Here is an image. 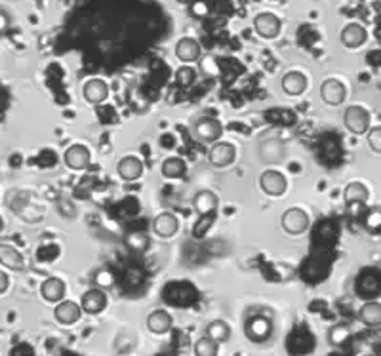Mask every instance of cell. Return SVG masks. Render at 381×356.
Listing matches in <instances>:
<instances>
[{
    "label": "cell",
    "mask_w": 381,
    "mask_h": 356,
    "mask_svg": "<svg viewBox=\"0 0 381 356\" xmlns=\"http://www.w3.org/2000/svg\"><path fill=\"white\" fill-rule=\"evenodd\" d=\"M343 122H345V128H347L351 134L355 136H366L368 130H370V112L360 107V105H351L345 109L343 112Z\"/></svg>",
    "instance_id": "1"
},
{
    "label": "cell",
    "mask_w": 381,
    "mask_h": 356,
    "mask_svg": "<svg viewBox=\"0 0 381 356\" xmlns=\"http://www.w3.org/2000/svg\"><path fill=\"white\" fill-rule=\"evenodd\" d=\"M280 223H282V229L288 235H303L305 230L309 229V215L301 208H290L282 213Z\"/></svg>",
    "instance_id": "2"
},
{
    "label": "cell",
    "mask_w": 381,
    "mask_h": 356,
    "mask_svg": "<svg viewBox=\"0 0 381 356\" xmlns=\"http://www.w3.org/2000/svg\"><path fill=\"white\" fill-rule=\"evenodd\" d=\"M259 187L267 196L279 198L286 193L288 181L284 178V174H280L279 170H265L259 178Z\"/></svg>",
    "instance_id": "3"
},
{
    "label": "cell",
    "mask_w": 381,
    "mask_h": 356,
    "mask_svg": "<svg viewBox=\"0 0 381 356\" xmlns=\"http://www.w3.org/2000/svg\"><path fill=\"white\" fill-rule=\"evenodd\" d=\"M210 164L216 168H227L237 158V147L229 141H216L210 149Z\"/></svg>",
    "instance_id": "4"
},
{
    "label": "cell",
    "mask_w": 381,
    "mask_h": 356,
    "mask_svg": "<svg viewBox=\"0 0 381 356\" xmlns=\"http://www.w3.org/2000/svg\"><path fill=\"white\" fill-rule=\"evenodd\" d=\"M254 29L262 38L271 40V38H277L280 34L282 23H280L279 17L271 14V12H262V14H257L254 17Z\"/></svg>",
    "instance_id": "5"
},
{
    "label": "cell",
    "mask_w": 381,
    "mask_h": 356,
    "mask_svg": "<svg viewBox=\"0 0 381 356\" xmlns=\"http://www.w3.org/2000/svg\"><path fill=\"white\" fill-rule=\"evenodd\" d=\"M321 97L326 105L338 107V105H341V103L345 102V97H347V88H345V84H343L341 80H338V78H328V80H324L321 86Z\"/></svg>",
    "instance_id": "6"
},
{
    "label": "cell",
    "mask_w": 381,
    "mask_h": 356,
    "mask_svg": "<svg viewBox=\"0 0 381 356\" xmlns=\"http://www.w3.org/2000/svg\"><path fill=\"white\" fill-rule=\"evenodd\" d=\"M244 331H246V337H248L250 341H254V343H263V341H267L269 337H271L273 324L267 316H254V318H250V320L246 322Z\"/></svg>",
    "instance_id": "7"
},
{
    "label": "cell",
    "mask_w": 381,
    "mask_h": 356,
    "mask_svg": "<svg viewBox=\"0 0 381 356\" xmlns=\"http://www.w3.org/2000/svg\"><path fill=\"white\" fill-rule=\"evenodd\" d=\"M90 161H92V154H90V149L84 147V145H73V147H69L67 151H65V154H63L65 166L75 171L86 170V168L90 166Z\"/></svg>",
    "instance_id": "8"
},
{
    "label": "cell",
    "mask_w": 381,
    "mask_h": 356,
    "mask_svg": "<svg viewBox=\"0 0 381 356\" xmlns=\"http://www.w3.org/2000/svg\"><path fill=\"white\" fill-rule=\"evenodd\" d=\"M339 40L349 50H356V48H360V46L366 44V40H368V31L360 23H349L339 33Z\"/></svg>",
    "instance_id": "9"
},
{
    "label": "cell",
    "mask_w": 381,
    "mask_h": 356,
    "mask_svg": "<svg viewBox=\"0 0 381 356\" xmlns=\"http://www.w3.org/2000/svg\"><path fill=\"white\" fill-rule=\"evenodd\" d=\"M179 230V219L178 215L170 212L159 213L152 219V233L161 238H172L174 235H178Z\"/></svg>",
    "instance_id": "10"
},
{
    "label": "cell",
    "mask_w": 381,
    "mask_h": 356,
    "mask_svg": "<svg viewBox=\"0 0 381 356\" xmlns=\"http://www.w3.org/2000/svg\"><path fill=\"white\" fill-rule=\"evenodd\" d=\"M223 134V124L218 119H203L195 126V136L203 143H216Z\"/></svg>",
    "instance_id": "11"
},
{
    "label": "cell",
    "mask_w": 381,
    "mask_h": 356,
    "mask_svg": "<svg viewBox=\"0 0 381 356\" xmlns=\"http://www.w3.org/2000/svg\"><path fill=\"white\" fill-rule=\"evenodd\" d=\"M80 307L86 314H100L107 307V296L102 288H92L82 294L80 297Z\"/></svg>",
    "instance_id": "12"
},
{
    "label": "cell",
    "mask_w": 381,
    "mask_h": 356,
    "mask_svg": "<svg viewBox=\"0 0 381 356\" xmlns=\"http://www.w3.org/2000/svg\"><path fill=\"white\" fill-rule=\"evenodd\" d=\"M82 307L75 303V301H60L56 309H54V316H56V320L63 326H73L80 320V316H82Z\"/></svg>",
    "instance_id": "13"
},
{
    "label": "cell",
    "mask_w": 381,
    "mask_h": 356,
    "mask_svg": "<svg viewBox=\"0 0 381 356\" xmlns=\"http://www.w3.org/2000/svg\"><path fill=\"white\" fill-rule=\"evenodd\" d=\"M176 56L183 63H196V61L200 60V56H203V48H200V44L196 43L195 38L183 36L176 44Z\"/></svg>",
    "instance_id": "14"
},
{
    "label": "cell",
    "mask_w": 381,
    "mask_h": 356,
    "mask_svg": "<svg viewBox=\"0 0 381 356\" xmlns=\"http://www.w3.org/2000/svg\"><path fill=\"white\" fill-rule=\"evenodd\" d=\"M82 95H84V99L88 103L100 105V103H103L109 97V86L102 78H92L82 88Z\"/></svg>",
    "instance_id": "15"
},
{
    "label": "cell",
    "mask_w": 381,
    "mask_h": 356,
    "mask_svg": "<svg viewBox=\"0 0 381 356\" xmlns=\"http://www.w3.org/2000/svg\"><path fill=\"white\" fill-rule=\"evenodd\" d=\"M65 292H67V286H65V282L61 278H58V276L46 278L43 282V286H41V296H43L44 301H48V303H60V301H63Z\"/></svg>",
    "instance_id": "16"
},
{
    "label": "cell",
    "mask_w": 381,
    "mask_h": 356,
    "mask_svg": "<svg viewBox=\"0 0 381 356\" xmlns=\"http://www.w3.org/2000/svg\"><path fill=\"white\" fill-rule=\"evenodd\" d=\"M117 171H119V176L124 179V181H130V183H132V181H137V179L143 176V162H141V158L130 154V156H124V158L119 162Z\"/></svg>",
    "instance_id": "17"
},
{
    "label": "cell",
    "mask_w": 381,
    "mask_h": 356,
    "mask_svg": "<svg viewBox=\"0 0 381 356\" xmlns=\"http://www.w3.org/2000/svg\"><path fill=\"white\" fill-rule=\"evenodd\" d=\"M172 326H174V318H172V314L168 311H164V309H157V311H152L149 316H147V328L149 331L152 333H157V335H164V333H168L172 330Z\"/></svg>",
    "instance_id": "18"
},
{
    "label": "cell",
    "mask_w": 381,
    "mask_h": 356,
    "mask_svg": "<svg viewBox=\"0 0 381 356\" xmlns=\"http://www.w3.org/2000/svg\"><path fill=\"white\" fill-rule=\"evenodd\" d=\"M0 265L12 269V271H23L25 269V259L19 254V250L12 244H0Z\"/></svg>",
    "instance_id": "19"
},
{
    "label": "cell",
    "mask_w": 381,
    "mask_h": 356,
    "mask_svg": "<svg viewBox=\"0 0 381 356\" xmlns=\"http://www.w3.org/2000/svg\"><path fill=\"white\" fill-rule=\"evenodd\" d=\"M218 204H220V198L216 196V193L212 191H200L196 193V196L193 198V206H195L196 213L204 217V215H212L216 210H218Z\"/></svg>",
    "instance_id": "20"
},
{
    "label": "cell",
    "mask_w": 381,
    "mask_h": 356,
    "mask_svg": "<svg viewBox=\"0 0 381 356\" xmlns=\"http://www.w3.org/2000/svg\"><path fill=\"white\" fill-rule=\"evenodd\" d=\"M343 198H345V204H347V206H365V204L368 202V198H370V191H368V187H366L365 183L353 181V183H349V185L345 187Z\"/></svg>",
    "instance_id": "21"
},
{
    "label": "cell",
    "mask_w": 381,
    "mask_h": 356,
    "mask_svg": "<svg viewBox=\"0 0 381 356\" xmlns=\"http://www.w3.org/2000/svg\"><path fill=\"white\" fill-rule=\"evenodd\" d=\"M307 77H305L303 73H299V71H290L286 73L284 77H282V90L288 93V95H301V93L307 90Z\"/></svg>",
    "instance_id": "22"
},
{
    "label": "cell",
    "mask_w": 381,
    "mask_h": 356,
    "mask_svg": "<svg viewBox=\"0 0 381 356\" xmlns=\"http://www.w3.org/2000/svg\"><path fill=\"white\" fill-rule=\"evenodd\" d=\"M360 322L368 328H380L381 326V303L380 301H368L358 311Z\"/></svg>",
    "instance_id": "23"
},
{
    "label": "cell",
    "mask_w": 381,
    "mask_h": 356,
    "mask_svg": "<svg viewBox=\"0 0 381 356\" xmlns=\"http://www.w3.org/2000/svg\"><path fill=\"white\" fill-rule=\"evenodd\" d=\"M162 176L166 179H179L185 176L187 171V164L183 158L179 156H168L166 161L162 162Z\"/></svg>",
    "instance_id": "24"
},
{
    "label": "cell",
    "mask_w": 381,
    "mask_h": 356,
    "mask_svg": "<svg viewBox=\"0 0 381 356\" xmlns=\"http://www.w3.org/2000/svg\"><path fill=\"white\" fill-rule=\"evenodd\" d=\"M206 335H210L218 343H227L231 340V328L225 320H212L206 326Z\"/></svg>",
    "instance_id": "25"
},
{
    "label": "cell",
    "mask_w": 381,
    "mask_h": 356,
    "mask_svg": "<svg viewBox=\"0 0 381 356\" xmlns=\"http://www.w3.org/2000/svg\"><path fill=\"white\" fill-rule=\"evenodd\" d=\"M349 340H351V330L345 324H336V326H332L330 330H328V343L334 345V347H341Z\"/></svg>",
    "instance_id": "26"
},
{
    "label": "cell",
    "mask_w": 381,
    "mask_h": 356,
    "mask_svg": "<svg viewBox=\"0 0 381 356\" xmlns=\"http://www.w3.org/2000/svg\"><path fill=\"white\" fill-rule=\"evenodd\" d=\"M220 353V343L213 341L210 335H203L195 343V356H218Z\"/></svg>",
    "instance_id": "27"
},
{
    "label": "cell",
    "mask_w": 381,
    "mask_h": 356,
    "mask_svg": "<svg viewBox=\"0 0 381 356\" xmlns=\"http://www.w3.org/2000/svg\"><path fill=\"white\" fill-rule=\"evenodd\" d=\"M365 225L370 233H381V206H376V208L368 210Z\"/></svg>",
    "instance_id": "28"
},
{
    "label": "cell",
    "mask_w": 381,
    "mask_h": 356,
    "mask_svg": "<svg viewBox=\"0 0 381 356\" xmlns=\"http://www.w3.org/2000/svg\"><path fill=\"white\" fill-rule=\"evenodd\" d=\"M366 141H368V147L372 153L381 154V126L370 128L366 134Z\"/></svg>",
    "instance_id": "29"
},
{
    "label": "cell",
    "mask_w": 381,
    "mask_h": 356,
    "mask_svg": "<svg viewBox=\"0 0 381 356\" xmlns=\"http://www.w3.org/2000/svg\"><path fill=\"white\" fill-rule=\"evenodd\" d=\"M196 80V71L193 67H181L176 73V82L179 86H191Z\"/></svg>",
    "instance_id": "30"
},
{
    "label": "cell",
    "mask_w": 381,
    "mask_h": 356,
    "mask_svg": "<svg viewBox=\"0 0 381 356\" xmlns=\"http://www.w3.org/2000/svg\"><path fill=\"white\" fill-rule=\"evenodd\" d=\"M10 288V276L4 271H0V296Z\"/></svg>",
    "instance_id": "31"
},
{
    "label": "cell",
    "mask_w": 381,
    "mask_h": 356,
    "mask_svg": "<svg viewBox=\"0 0 381 356\" xmlns=\"http://www.w3.org/2000/svg\"><path fill=\"white\" fill-rule=\"evenodd\" d=\"M4 229V219H2V215H0V233Z\"/></svg>",
    "instance_id": "32"
},
{
    "label": "cell",
    "mask_w": 381,
    "mask_h": 356,
    "mask_svg": "<svg viewBox=\"0 0 381 356\" xmlns=\"http://www.w3.org/2000/svg\"><path fill=\"white\" fill-rule=\"evenodd\" d=\"M365 356H373V355H365Z\"/></svg>",
    "instance_id": "33"
}]
</instances>
